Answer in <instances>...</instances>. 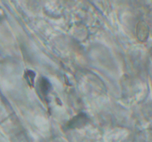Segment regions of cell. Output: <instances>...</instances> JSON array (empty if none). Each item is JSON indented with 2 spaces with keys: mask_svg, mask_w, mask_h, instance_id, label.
I'll return each mask as SVG.
<instances>
[{
  "mask_svg": "<svg viewBox=\"0 0 152 142\" xmlns=\"http://www.w3.org/2000/svg\"><path fill=\"white\" fill-rule=\"evenodd\" d=\"M149 34V29L146 24L144 22H140L137 28V35L140 41H146Z\"/></svg>",
  "mask_w": 152,
  "mask_h": 142,
  "instance_id": "1",
  "label": "cell"
},
{
  "mask_svg": "<svg viewBox=\"0 0 152 142\" xmlns=\"http://www.w3.org/2000/svg\"><path fill=\"white\" fill-rule=\"evenodd\" d=\"M50 86L48 81L45 78H42L41 83H40V90H41L42 93L44 95H46L48 93L49 90H50Z\"/></svg>",
  "mask_w": 152,
  "mask_h": 142,
  "instance_id": "2",
  "label": "cell"
}]
</instances>
